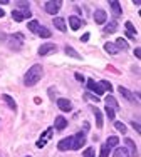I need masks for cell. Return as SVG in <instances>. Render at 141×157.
I'll return each instance as SVG.
<instances>
[{
    "label": "cell",
    "mask_w": 141,
    "mask_h": 157,
    "mask_svg": "<svg viewBox=\"0 0 141 157\" xmlns=\"http://www.w3.org/2000/svg\"><path fill=\"white\" fill-rule=\"evenodd\" d=\"M116 47H118V48H128V42H126L124 39H121V37H119V39L116 40Z\"/></svg>",
    "instance_id": "obj_30"
},
{
    "label": "cell",
    "mask_w": 141,
    "mask_h": 157,
    "mask_svg": "<svg viewBox=\"0 0 141 157\" xmlns=\"http://www.w3.org/2000/svg\"><path fill=\"white\" fill-rule=\"evenodd\" d=\"M89 35H91V33H84V35L81 37V40H83V42H87V40H89Z\"/></svg>",
    "instance_id": "obj_40"
},
{
    "label": "cell",
    "mask_w": 141,
    "mask_h": 157,
    "mask_svg": "<svg viewBox=\"0 0 141 157\" xmlns=\"http://www.w3.org/2000/svg\"><path fill=\"white\" fill-rule=\"evenodd\" d=\"M94 155H96L94 147H87L86 151H84V157H94Z\"/></svg>",
    "instance_id": "obj_32"
},
{
    "label": "cell",
    "mask_w": 141,
    "mask_h": 157,
    "mask_svg": "<svg viewBox=\"0 0 141 157\" xmlns=\"http://www.w3.org/2000/svg\"><path fill=\"white\" fill-rule=\"evenodd\" d=\"M39 27H40V24H39L37 20H30V22L27 24V29H29V30H30V32H35V33H37V30H39Z\"/></svg>",
    "instance_id": "obj_26"
},
{
    "label": "cell",
    "mask_w": 141,
    "mask_h": 157,
    "mask_svg": "<svg viewBox=\"0 0 141 157\" xmlns=\"http://www.w3.org/2000/svg\"><path fill=\"white\" fill-rule=\"evenodd\" d=\"M118 30V22H109V24L104 27V32L106 33H114Z\"/></svg>",
    "instance_id": "obj_22"
},
{
    "label": "cell",
    "mask_w": 141,
    "mask_h": 157,
    "mask_svg": "<svg viewBox=\"0 0 141 157\" xmlns=\"http://www.w3.org/2000/svg\"><path fill=\"white\" fill-rule=\"evenodd\" d=\"M15 5H17V7H22L24 10H27V9H29V2H17Z\"/></svg>",
    "instance_id": "obj_36"
},
{
    "label": "cell",
    "mask_w": 141,
    "mask_h": 157,
    "mask_svg": "<svg viewBox=\"0 0 141 157\" xmlns=\"http://www.w3.org/2000/svg\"><path fill=\"white\" fill-rule=\"evenodd\" d=\"M87 130H89V124H87V122H84V132H87Z\"/></svg>",
    "instance_id": "obj_43"
},
{
    "label": "cell",
    "mask_w": 141,
    "mask_h": 157,
    "mask_svg": "<svg viewBox=\"0 0 141 157\" xmlns=\"http://www.w3.org/2000/svg\"><path fill=\"white\" fill-rule=\"evenodd\" d=\"M124 144H126V151H128V154L129 157H138V149H136V145H135V142H133L131 139H124Z\"/></svg>",
    "instance_id": "obj_7"
},
{
    "label": "cell",
    "mask_w": 141,
    "mask_h": 157,
    "mask_svg": "<svg viewBox=\"0 0 141 157\" xmlns=\"http://www.w3.org/2000/svg\"><path fill=\"white\" fill-rule=\"evenodd\" d=\"M114 127H116V129L119 130L121 134H126V130H128V129H126V125L121 124V122H114Z\"/></svg>",
    "instance_id": "obj_31"
},
{
    "label": "cell",
    "mask_w": 141,
    "mask_h": 157,
    "mask_svg": "<svg viewBox=\"0 0 141 157\" xmlns=\"http://www.w3.org/2000/svg\"><path fill=\"white\" fill-rule=\"evenodd\" d=\"M49 95H50V99H54V95H55V92H54V89H52V87L49 89Z\"/></svg>",
    "instance_id": "obj_41"
},
{
    "label": "cell",
    "mask_w": 141,
    "mask_h": 157,
    "mask_svg": "<svg viewBox=\"0 0 141 157\" xmlns=\"http://www.w3.org/2000/svg\"><path fill=\"white\" fill-rule=\"evenodd\" d=\"M99 85L103 87V90H107V92L113 90V85H111V82H107V80H101V82H99Z\"/></svg>",
    "instance_id": "obj_29"
},
{
    "label": "cell",
    "mask_w": 141,
    "mask_h": 157,
    "mask_svg": "<svg viewBox=\"0 0 141 157\" xmlns=\"http://www.w3.org/2000/svg\"><path fill=\"white\" fill-rule=\"evenodd\" d=\"M126 37L128 39H136V29L133 27L131 22H126Z\"/></svg>",
    "instance_id": "obj_18"
},
{
    "label": "cell",
    "mask_w": 141,
    "mask_h": 157,
    "mask_svg": "<svg viewBox=\"0 0 141 157\" xmlns=\"http://www.w3.org/2000/svg\"><path fill=\"white\" fill-rule=\"evenodd\" d=\"M52 132H54V129L52 127H50V129H47L46 132L42 134V136H40V139L37 140V147L39 149H42V147H46V144H47V140L50 139V137H52Z\"/></svg>",
    "instance_id": "obj_5"
},
{
    "label": "cell",
    "mask_w": 141,
    "mask_h": 157,
    "mask_svg": "<svg viewBox=\"0 0 141 157\" xmlns=\"http://www.w3.org/2000/svg\"><path fill=\"white\" fill-rule=\"evenodd\" d=\"M74 75H76V80H79V82H83V80H84V75H81L79 72H77V74H74Z\"/></svg>",
    "instance_id": "obj_39"
},
{
    "label": "cell",
    "mask_w": 141,
    "mask_h": 157,
    "mask_svg": "<svg viewBox=\"0 0 141 157\" xmlns=\"http://www.w3.org/2000/svg\"><path fill=\"white\" fill-rule=\"evenodd\" d=\"M22 15H24V18H29L32 13H30V10H22Z\"/></svg>",
    "instance_id": "obj_38"
},
{
    "label": "cell",
    "mask_w": 141,
    "mask_h": 157,
    "mask_svg": "<svg viewBox=\"0 0 141 157\" xmlns=\"http://www.w3.org/2000/svg\"><path fill=\"white\" fill-rule=\"evenodd\" d=\"M109 7H111V12H113V15L114 17H119L121 13H123V10H121V5H119V2H116V0H111L109 2Z\"/></svg>",
    "instance_id": "obj_13"
},
{
    "label": "cell",
    "mask_w": 141,
    "mask_h": 157,
    "mask_svg": "<svg viewBox=\"0 0 141 157\" xmlns=\"http://www.w3.org/2000/svg\"><path fill=\"white\" fill-rule=\"evenodd\" d=\"M83 24H84V22L81 20L79 17H74V15H72V17H69V27L72 29V30H79Z\"/></svg>",
    "instance_id": "obj_14"
},
{
    "label": "cell",
    "mask_w": 141,
    "mask_h": 157,
    "mask_svg": "<svg viewBox=\"0 0 141 157\" xmlns=\"http://www.w3.org/2000/svg\"><path fill=\"white\" fill-rule=\"evenodd\" d=\"M12 18L15 22H24V15H22L20 10H12Z\"/></svg>",
    "instance_id": "obj_28"
},
{
    "label": "cell",
    "mask_w": 141,
    "mask_h": 157,
    "mask_svg": "<svg viewBox=\"0 0 141 157\" xmlns=\"http://www.w3.org/2000/svg\"><path fill=\"white\" fill-rule=\"evenodd\" d=\"M52 52H55L54 44H44V45H40V48H39V55H49V54H52Z\"/></svg>",
    "instance_id": "obj_11"
},
{
    "label": "cell",
    "mask_w": 141,
    "mask_h": 157,
    "mask_svg": "<svg viewBox=\"0 0 141 157\" xmlns=\"http://www.w3.org/2000/svg\"><path fill=\"white\" fill-rule=\"evenodd\" d=\"M57 149L59 151H70V149H72V136L67 137V139H62L57 144Z\"/></svg>",
    "instance_id": "obj_8"
},
{
    "label": "cell",
    "mask_w": 141,
    "mask_h": 157,
    "mask_svg": "<svg viewBox=\"0 0 141 157\" xmlns=\"http://www.w3.org/2000/svg\"><path fill=\"white\" fill-rule=\"evenodd\" d=\"M135 55H136V57H141V50H139V48H135Z\"/></svg>",
    "instance_id": "obj_42"
},
{
    "label": "cell",
    "mask_w": 141,
    "mask_h": 157,
    "mask_svg": "<svg viewBox=\"0 0 141 157\" xmlns=\"http://www.w3.org/2000/svg\"><path fill=\"white\" fill-rule=\"evenodd\" d=\"M54 27L57 29V30H61V32H66V30H67L66 20H64V18H61V17H55V18H54Z\"/></svg>",
    "instance_id": "obj_16"
},
{
    "label": "cell",
    "mask_w": 141,
    "mask_h": 157,
    "mask_svg": "<svg viewBox=\"0 0 141 157\" xmlns=\"http://www.w3.org/2000/svg\"><path fill=\"white\" fill-rule=\"evenodd\" d=\"M22 42H24V35H22L20 32L14 33V35L9 37V45L14 48V50H18V48L22 47Z\"/></svg>",
    "instance_id": "obj_2"
},
{
    "label": "cell",
    "mask_w": 141,
    "mask_h": 157,
    "mask_svg": "<svg viewBox=\"0 0 141 157\" xmlns=\"http://www.w3.org/2000/svg\"><path fill=\"white\" fill-rule=\"evenodd\" d=\"M37 35L39 37H44V39H49L52 33H50L49 29H46V27H39V30H37Z\"/></svg>",
    "instance_id": "obj_24"
},
{
    "label": "cell",
    "mask_w": 141,
    "mask_h": 157,
    "mask_svg": "<svg viewBox=\"0 0 141 157\" xmlns=\"http://www.w3.org/2000/svg\"><path fill=\"white\" fill-rule=\"evenodd\" d=\"M42 74H44V70H42V67H40V65H32L30 69L27 70L25 77H24V84L27 85V87L35 85L37 82L42 78Z\"/></svg>",
    "instance_id": "obj_1"
},
{
    "label": "cell",
    "mask_w": 141,
    "mask_h": 157,
    "mask_svg": "<svg viewBox=\"0 0 141 157\" xmlns=\"http://www.w3.org/2000/svg\"><path fill=\"white\" fill-rule=\"evenodd\" d=\"M84 99H86V100H89V102H99V99H98V97H96V95H92V94H84Z\"/></svg>",
    "instance_id": "obj_33"
},
{
    "label": "cell",
    "mask_w": 141,
    "mask_h": 157,
    "mask_svg": "<svg viewBox=\"0 0 141 157\" xmlns=\"http://www.w3.org/2000/svg\"><path fill=\"white\" fill-rule=\"evenodd\" d=\"M84 144H86V136H84V132L76 134V136H72V149H70V151H79Z\"/></svg>",
    "instance_id": "obj_3"
},
{
    "label": "cell",
    "mask_w": 141,
    "mask_h": 157,
    "mask_svg": "<svg viewBox=\"0 0 141 157\" xmlns=\"http://www.w3.org/2000/svg\"><path fill=\"white\" fill-rule=\"evenodd\" d=\"M113 157H129V154H128V151H126L124 147H116Z\"/></svg>",
    "instance_id": "obj_23"
},
{
    "label": "cell",
    "mask_w": 141,
    "mask_h": 157,
    "mask_svg": "<svg viewBox=\"0 0 141 157\" xmlns=\"http://www.w3.org/2000/svg\"><path fill=\"white\" fill-rule=\"evenodd\" d=\"M66 54H67L69 57H72V59H81V54H77V52L74 50L72 47H69V45L66 47Z\"/></svg>",
    "instance_id": "obj_27"
},
{
    "label": "cell",
    "mask_w": 141,
    "mask_h": 157,
    "mask_svg": "<svg viewBox=\"0 0 141 157\" xmlns=\"http://www.w3.org/2000/svg\"><path fill=\"white\" fill-rule=\"evenodd\" d=\"M92 110H94V115H96V125H98V129H101L103 127V112L98 107H92Z\"/></svg>",
    "instance_id": "obj_19"
},
{
    "label": "cell",
    "mask_w": 141,
    "mask_h": 157,
    "mask_svg": "<svg viewBox=\"0 0 141 157\" xmlns=\"http://www.w3.org/2000/svg\"><path fill=\"white\" fill-rule=\"evenodd\" d=\"M106 115H107V119H109V121H114V117H116V115H114V110L109 109V107H106Z\"/></svg>",
    "instance_id": "obj_34"
},
{
    "label": "cell",
    "mask_w": 141,
    "mask_h": 157,
    "mask_svg": "<svg viewBox=\"0 0 141 157\" xmlns=\"http://www.w3.org/2000/svg\"><path fill=\"white\" fill-rule=\"evenodd\" d=\"M118 90H119V94L123 95L124 99H128L129 102H135V94H133L131 90H128L126 87H123V85H119V87H118Z\"/></svg>",
    "instance_id": "obj_15"
},
{
    "label": "cell",
    "mask_w": 141,
    "mask_h": 157,
    "mask_svg": "<svg viewBox=\"0 0 141 157\" xmlns=\"http://www.w3.org/2000/svg\"><path fill=\"white\" fill-rule=\"evenodd\" d=\"M2 99L5 100V102H7V105H9V107H10V109H12L14 112L17 110V104H15V100H14V99H12V97H10V95H7V94H5V95L2 97Z\"/></svg>",
    "instance_id": "obj_21"
},
{
    "label": "cell",
    "mask_w": 141,
    "mask_h": 157,
    "mask_svg": "<svg viewBox=\"0 0 141 157\" xmlns=\"http://www.w3.org/2000/svg\"><path fill=\"white\" fill-rule=\"evenodd\" d=\"M109 155V149L106 147V145H103L101 147V154H99V157H107Z\"/></svg>",
    "instance_id": "obj_35"
},
{
    "label": "cell",
    "mask_w": 141,
    "mask_h": 157,
    "mask_svg": "<svg viewBox=\"0 0 141 157\" xmlns=\"http://www.w3.org/2000/svg\"><path fill=\"white\" fill-rule=\"evenodd\" d=\"M106 107H109V109H113V110H116V109H119V104L116 102V99H114L113 95H107L106 97Z\"/></svg>",
    "instance_id": "obj_17"
},
{
    "label": "cell",
    "mask_w": 141,
    "mask_h": 157,
    "mask_svg": "<svg viewBox=\"0 0 141 157\" xmlns=\"http://www.w3.org/2000/svg\"><path fill=\"white\" fill-rule=\"evenodd\" d=\"M131 125L135 127V130H136V132H141V129H139V124H138V122H135V121H133V122H131Z\"/></svg>",
    "instance_id": "obj_37"
},
{
    "label": "cell",
    "mask_w": 141,
    "mask_h": 157,
    "mask_svg": "<svg viewBox=\"0 0 141 157\" xmlns=\"http://www.w3.org/2000/svg\"><path fill=\"white\" fill-rule=\"evenodd\" d=\"M118 142H119V139L118 137H114V136H111L109 139H107V144H104L107 149H111V147H118Z\"/></svg>",
    "instance_id": "obj_25"
},
{
    "label": "cell",
    "mask_w": 141,
    "mask_h": 157,
    "mask_svg": "<svg viewBox=\"0 0 141 157\" xmlns=\"http://www.w3.org/2000/svg\"><path fill=\"white\" fill-rule=\"evenodd\" d=\"M57 107L62 112H69L70 109H72V104H70L69 99H57Z\"/></svg>",
    "instance_id": "obj_10"
},
{
    "label": "cell",
    "mask_w": 141,
    "mask_h": 157,
    "mask_svg": "<svg viewBox=\"0 0 141 157\" xmlns=\"http://www.w3.org/2000/svg\"><path fill=\"white\" fill-rule=\"evenodd\" d=\"M66 127H67V121H66L62 115H57L55 117V121H54V129H57V130H64Z\"/></svg>",
    "instance_id": "obj_12"
},
{
    "label": "cell",
    "mask_w": 141,
    "mask_h": 157,
    "mask_svg": "<svg viewBox=\"0 0 141 157\" xmlns=\"http://www.w3.org/2000/svg\"><path fill=\"white\" fill-rule=\"evenodd\" d=\"M3 15H5V12H3V10H2V9H0V18H2Z\"/></svg>",
    "instance_id": "obj_44"
},
{
    "label": "cell",
    "mask_w": 141,
    "mask_h": 157,
    "mask_svg": "<svg viewBox=\"0 0 141 157\" xmlns=\"http://www.w3.org/2000/svg\"><path fill=\"white\" fill-rule=\"evenodd\" d=\"M106 20H107V13H106V10H103V9L94 10V22H96V24H98V25H103Z\"/></svg>",
    "instance_id": "obj_6"
},
{
    "label": "cell",
    "mask_w": 141,
    "mask_h": 157,
    "mask_svg": "<svg viewBox=\"0 0 141 157\" xmlns=\"http://www.w3.org/2000/svg\"><path fill=\"white\" fill-rule=\"evenodd\" d=\"M61 5H62L61 0H54V2L49 0V2H46V12L50 13V15H55L59 12V9H61Z\"/></svg>",
    "instance_id": "obj_4"
},
{
    "label": "cell",
    "mask_w": 141,
    "mask_h": 157,
    "mask_svg": "<svg viewBox=\"0 0 141 157\" xmlns=\"http://www.w3.org/2000/svg\"><path fill=\"white\" fill-rule=\"evenodd\" d=\"M104 50L107 52V54H118V52H119V48L116 47V44H113V42H107L106 45H104Z\"/></svg>",
    "instance_id": "obj_20"
},
{
    "label": "cell",
    "mask_w": 141,
    "mask_h": 157,
    "mask_svg": "<svg viewBox=\"0 0 141 157\" xmlns=\"http://www.w3.org/2000/svg\"><path fill=\"white\" fill-rule=\"evenodd\" d=\"M87 89H89L91 92H94V94H98V95H101L103 92H104V90H103V87H101V85H99V84H96V82L92 80V78H89V80H87Z\"/></svg>",
    "instance_id": "obj_9"
},
{
    "label": "cell",
    "mask_w": 141,
    "mask_h": 157,
    "mask_svg": "<svg viewBox=\"0 0 141 157\" xmlns=\"http://www.w3.org/2000/svg\"><path fill=\"white\" fill-rule=\"evenodd\" d=\"M27 157H30V155H27Z\"/></svg>",
    "instance_id": "obj_45"
}]
</instances>
